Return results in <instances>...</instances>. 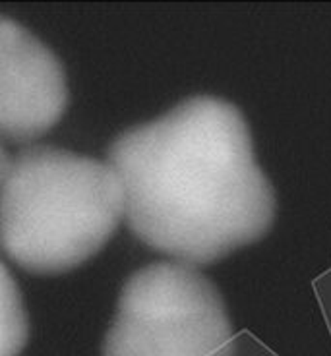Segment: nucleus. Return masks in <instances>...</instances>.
Here are the masks:
<instances>
[{
    "label": "nucleus",
    "mask_w": 331,
    "mask_h": 356,
    "mask_svg": "<svg viewBox=\"0 0 331 356\" xmlns=\"http://www.w3.org/2000/svg\"><path fill=\"white\" fill-rule=\"evenodd\" d=\"M8 163H10V157L6 149L2 147V143H0V186H2V180L6 177V170H8Z\"/></svg>",
    "instance_id": "423d86ee"
},
{
    "label": "nucleus",
    "mask_w": 331,
    "mask_h": 356,
    "mask_svg": "<svg viewBox=\"0 0 331 356\" xmlns=\"http://www.w3.org/2000/svg\"><path fill=\"white\" fill-rule=\"evenodd\" d=\"M124 222V196L107 161L51 145L10 157L0 186V248L37 275L83 266Z\"/></svg>",
    "instance_id": "f03ea898"
},
{
    "label": "nucleus",
    "mask_w": 331,
    "mask_h": 356,
    "mask_svg": "<svg viewBox=\"0 0 331 356\" xmlns=\"http://www.w3.org/2000/svg\"><path fill=\"white\" fill-rule=\"evenodd\" d=\"M136 238L186 266H209L266 236L275 194L233 103L196 95L118 134L107 152Z\"/></svg>",
    "instance_id": "f257e3e1"
},
{
    "label": "nucleus",
    "mask_w": 331,
    "mask_h": 356,
    "mask_svg": "<svg viewBox=\"0 0 331 356\" xmlns=\"http://www.w3.org/2000/svg\"><path fill=\"white\" fill-rule=\"evenodd\" d=\"M219 289L197 267L157 261L138 269L118 296L103 356H234Z\"/></svg>",
    "instance_id": "7ed1b4c3"
},
{
    "label": "nucleus",
    "mask_w": 331,
    "mask_h": 356,
    "mask_svg": "<svg viewBox=\"0 0 331 356\" xmlns=\"http://www.w3.org/2000/svg\"><path fill=\"white\" fill-rule=\"evenodd\" d=\"M66 107L58 56L22 24L0 16V138L33 142L58 124Z\"/></svg>",
    "instance_id": "20e7f679"
},
{
    "label": "nucleus",
    "mask_w": 331,
    "mask_h": 356,
    "mask_svg": "<svg viewBox=\"0 0 331 356\" xmlns=\"http://www.w3.org/2000/svg\"><path fill=\"white\" fill-rule=\"evenodd\" d=\"M29 339V318L22 294L0 261V356H19Z\"/></svg>",
    "instance_id": "39448f33"
}]
</instances>
